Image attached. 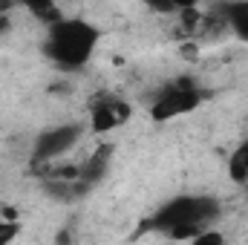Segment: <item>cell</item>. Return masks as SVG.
Instances as JSON below:
<instances>
[{
    "mask_svg": "<svg viewBox=\"0 0 248 245\" xmlns=\"http://www.w3.org/2000/svg\"><path fill=\"white\" fill-rule=\"evenodd\" d=\"M219 15H222V20H225V26L243 41L248 44V0L243 3H225V6H219Z\"/></svg>",
    "mask_w": 248,
    "mask_h": 245,
    "instance_id": "obj_6",
    "label": "cell"
},
{
    "mask_svg": "<svg viewBox=\"0 0 248 245\" xmlns=\"http://www.w3.org/2000/svg\"><path fill=\"white\" fill-rule=\"evenodd\" d=\"M133 116V107L124 101V98H98L93 107H90V133L93 136H107L113 130H119L130 122Z\"/></svg>",
    "mask_w": 248,
    "mask_h": 245,
    "instance_id": "obj_5",
    "label": "cell"
},
{
    "mask_svg": "<svg viewBox=\"0 0 248 245\" xmlns=\"http://www.w3.org/2000/svg\"><path fill=\"white\" fill-rule=\"evenodd\" d=\"M20 237V222L0 216V245H15V240Z\"/></svg>",
    "mask_w": 248,
    "mask_h": 245,
    "instance_id": "obj_8",
    "label": "cell"
},
{
    "mask_svg": "<svg viewBox=\"0 0 248 245\" xmlns=\"http://www.w3.org/2000/svg\"><path fill=\"white\" fill-rule=\"evenodd\" d=\"M185 245H225V234L217 231V228H205L202 234H196V237Z\"/></svg>",
    "mask_w": 248,
    "mask_h": 245,
    "instance_id": "obj_9",
    "label": "cell"
},
{
    "mask_svg": "<svg viewBox=\"0 0 248 245\" xmlns=\"http://www.w3.org/2000/svg\"><path fill=\"white\" fill-rule=\"evenodd\" d=\"M225 173H228V179L234 184L248 182V138H243V141L231 150V156H228V162H225Z\"/></svg>",
    "mask_w": 248,
    "mask_h": 245,
    "instance_id": "obj_7",
    "label": "cell"
},
{
    "mask_svg": "<svg viewBox=\"0 0 248 245\" xmlns=\"http://www.w3.org/2000/svg\"><path fill=\"white\" fill-rule=\"evenodd\" d=\"M81 136H84V127L81 124H58V127H49V130H44L35 138L32 156H35V162H44V165L58 162L61 156H66L81 141Z\"/></svg>",
    "mask_w": 248,
    "mask_h": 245,
    "instance_id": "obj_4",
    "label": "cell"
},
{
    "mask_svg": "<svg viewBox=\"0 0 248 245\" xmlns=\"http://www.w3.org/2000/svg\"><path fill=\"white\" fill-rule=\"evenodd\" d=\"M219 214V202L214 196L205 193H182L168 199L162 208H156L147 219H144V231L150 234H165L176 243H190L196 234H202L205 228H211V222Z\"/></svg>",
    "mask_w": 248,
    "mask_h": 245,
    "instance_id": "obj_1",
    "label": "cell"
},
{
    "mask_svg": "<svg viewBox=\"0 0 248 245\" xmlns=\"http://www.w3.org/2000/svg\"><path fill=\"white\" fill-rule=\"evenodd\" d=\"M6 29H9V20H6V15H3V12H0V35H3V32H6Z\"/></svg>",
    "mask_w": 248,
    "mask_h": 245,
    "instance_id": "obj_10",
    "label": "cell"
},
{
    "mask_svg": "<svg viewBox=\"0 0 248 245\" xmlns=\"http://www.w3.org/2000/svg\"><path fill=\"white\" fill-rule=\"evenodd\" d=\"M101 41V29L84 17H63L46 29L44 55L61 69H81L93 61Z\"/></svg>",
    "mask_w": 248,
    "mask_h": 245,
    "instance_id": "obj_2",
    "label": "cell"
},
{
    "mask_svg": "<svg viewBox=\"0 0 248 245\" xmlns=\"http://www.w3.org/2000/svg\"><path fill=\"white\" fill-rule=\"evenodd\" d=\"M202 98H205V92H202V87L193 78H185V75L182 78H173L170 84H165L156 92V98L150 104V119L156 124L173 122L179 116H187V113L199 110L202 107Z\"/></svg>",
    "mask_w": 248,
    "mask_h": 245,
    "instance_id": "obj_3",
    "label": "cell"
},
{
    "mask_svg": "<svg viewBox=\"0 0 248 245\" xmlns=\"http://www.w3.org/2000/svg\"><path fill=\"white\" fill-rule=\"evenodd\" d=\"M243 187H246V193H248V182H246V184H243Z\"/></svg>",
    "mask_w": 248,
    "mask_h": 245,
    "instance_id": "obj_11",
    "label": "cell"
}]
</instances>
